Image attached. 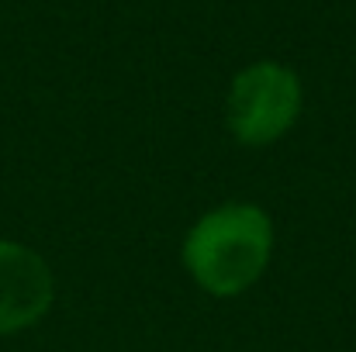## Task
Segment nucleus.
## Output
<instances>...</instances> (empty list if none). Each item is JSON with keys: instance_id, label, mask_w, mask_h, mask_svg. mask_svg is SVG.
Instances as JSON below:
<instances>
[{"instance_id": "1", "label": "nucleus", "mask_w": 356, "mask_h": 352, "mask_svg": "<svg viewBox=\"0 0 356 352\" xmlns=\"http://www.w3.org/2000/svg\"><path fill=\"white\" fill-rule=\"evenodd\" d=\"M277 228L266 208L252 201H229L204 211L180 242V266L191 283L215 297L232 301L252 290L273 262Z\"/></svg>"}, {"instance_id": "2", "label": "nucleus", "mask_w": 356, "mask_h": 352, "mask_svg": "<svg viewBox=\"0 0 356 352\" xmlns=\"http://www.w3.org/2000/svg\"><path fill=\"white\" fill-rule=\"evenodd\" d=\"M305 111L301 76L277 59H256L242 66L225 94L229 135L245 149H266L291 135Z\"/></svg>"}, {"instance_id": "3", "label": "nucleus", "mask_w": 356, "mask_h": 352, "mask_svg": "<svg viewBox=\"0 0 356 352\" xmlns=\"http://www.w3.org/2000/svg\"><path fill=\"white\" fill-rule=\"evenodd\" d=\"M52 304L56 273L49 259L17 238H0V339L35 328Z\"/></svg>"}]
</instances>
